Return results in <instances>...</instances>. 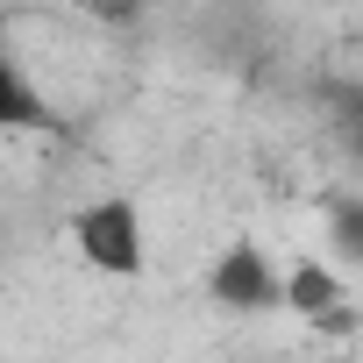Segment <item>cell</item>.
<instances>
[{
  "mask_svg": "<svg viewBox=\"0 0 363 363\" xmlns=\"http://www.w3.org/2000/svg\"><path fill=\"white\" fill-rule=\"evenodd\" d=\"M72 242L100 278H143L150 271V235H143V207L128 193H100L72 214Z\"/></svg>",
  "mask_w": 363,
  "mask_h": 363,
  "instance_id": "cell-1",
  "label": "cell"
},
{
  "mask_svg": "<svg viewBox=\"0 0 363 363\" xmlns=\"http://www.w3.org/2000/svg\"><path fill=\"white\" fill-rule=\"evenodd\" d=\"M207 299L228 306V313H278V264H271V250L235 235L214 257V271H207Z\"/></svg>",
  "mask_w": 363,
  "mask_h": 363,
  "instance_id": "cell-2",
  "label": "cell"
},
{
  "mask_svg": "<svg viewBox=\"0 0 363 363\" xmlns=\"http://www.w3.org/2000/svg\"><path fill=\"white\" fill-rule=\"evenodd\" d=\"M0 135H65V114L50 107L8 29H0Z\"/></svg>",
  "mask_w": 363,
  "mask_h": 363,
  "instance_id": "cell-3",
  "label": "cell"
},
{
  "mask_svg": "<svg viewBox=\"0 0 363 363\" xmlns=\"http://www.w3.org/2000/svg\"><path fill=\"white\" fill-rule=\"evenodd\" d=\"M278 306L306 313L313 328H342V320H349V285H342L328 264H285V271H278Z\"/></svg>",
  "mask_w": 363,
  "mask_h": 363,
  "instance_id": "cell-4",
  "label": "cell"
},
{
  "mask_svg": "<svg viewBox=\"0 0 363 363\" xmlns=\"http://www.w3.org/2000/svg\"><path fill=\"white\" fill-rule=\"evenodd\" d=\"M0 8H22V0H0Z\"/></svg>",
  "mask_w": 363,
  "mask_h": 363,
  "instance_id": "cell-5",
  "label": "cell"
}]
</instances>
